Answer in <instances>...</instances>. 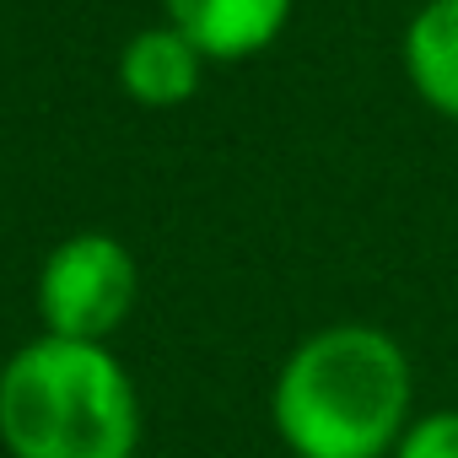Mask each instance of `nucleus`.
<instances>
[{
	"label": "nucleus",
	"instance_id": "f257e3e1",
	"mask_svg": "<svg viewBox=\"0 0 458 458\" xmlns=\"http://www.w3.org/2000/svg\"><path fill=\"white\" fill-rule=\"evenodd\" d=\"M415 372L394 335L329 324L308 335L270 394V420L297 458H388L410 426Z\"/></svg>",
	"mask_w": 458,
	"mask_h": 458
},
{
	"label": "nucleus",
	"instance_id": "f03ea898",
	"mask_svg": "<svg viewBox=\"0 0 458 458\" xmlns=\"http://www.w3.org/2000/svg\"><path fill=\"white\" fill-rule=\"evenodd\" d=\"M140 399L103 340L44 335L0 367V442L12 458H130Z\"/></svg>",
	"mask_w": 458,
	"mask_h": 458
},
{
	"label": "nucleus",
	"instance_id": "7ed1b4c3",
	"mask_svg": "<svg viewBox=\"0 0 458 458\" xmlns=\"http://www.w3.org/2000/svg\"><path fill=\"white\" fill-rule=\"evenodd\" d=\"M135 308V259L108 233L65 238L38 270V313L49 335L108 340Z\"/></svg>",
	"mask_w": 458,
	"mask_h": 458
},
{
	"label": "nucleus",
	"instance_id": "20e7f679",
	"mask_svg": "<svg viewBox=\"0 0 458 458\" xmlns=\"http://www.w3.org/2000/svg\"><path fill=\"white\" fill-rule=\"evenodd\" d=\"M167 22L183 28L205 60H249L286 33L292 0H167Z\"/></svg>",
	"mask_w": 458,
	"mask_h": 458
},
{
	"label": "nucleus",
	"instance_id": "39448f33",
	"mask_svg": "<svg viewBox=\"0 0 458 458\" xmlns=\"http://www.w3.org/2000/svg\"><path fill=\"white\" fill-rule=\"evenodd\" d=\"M199 71H205V55L173 22L135 33L124 44V55H119V87L140 108H178V103H189L199 92Z\"/></svg>",
	"mask_w": 458,
	"mask_h": 458
},
{
	"label": "nucleus",
	"instance_id": "423d86ee",
	"mask_svg": "<svg viewBox=\"0 0 458 458\" xmlns=\"http://www.w3.org/2000/svg\"><path fill=\"white\" fill-rule=\"evenodd\" d=\"M399 55L415 98L442 119H458V0H420Z\"/></svg>",
	"mask_w": 458,
	"mask_h": 458
},
{
	"label": "nucleus",
	"instance_id": "0eeeda50",
	"mask_svg": "<svg viewBox=\"0 0 458 458\" xmlns=\"http://www.w3.org/2000/svg\"><path fill=\"white\" fill-rule=\"evenodd\" d=\"M388 458H458V410L415 415Z\"/></svg>",
	"mask_w": 458,
	"mask_h": 458
},
{
	"label": "nucleus",
	"instance_id": "6e6552de",
	"mask_svg": "<svg viewBox=\"0 0 458 458\" xmlns=\"http://www.w3.org/2000/svg\"><path fill=\"white\" fill-rule=\"evenodd\" d=\"M286 458H297V453H286Z\"/></svg>",
	"mask_w": 458,
	"mask_h": 458
}]
</instances>
